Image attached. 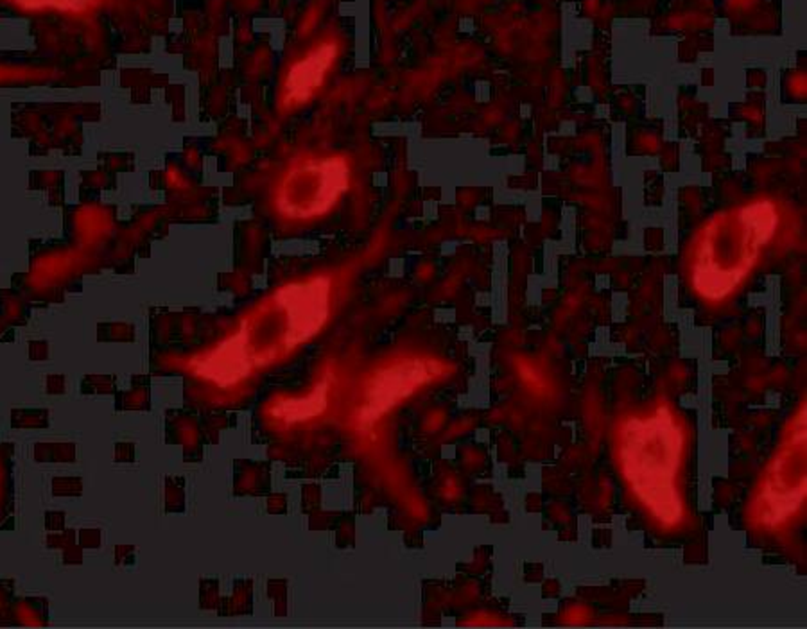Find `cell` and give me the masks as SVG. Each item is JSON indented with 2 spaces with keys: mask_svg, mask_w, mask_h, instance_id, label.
<instances>
[{
  "mask_svg": "<svg viewBox=\"0 0 807 629\" xmlns=\"http://www.w3.org/2000/svg\"><path fill=\"white\" fill-rule=\"evenodd\" d=\"M781 223L772 199H754L715 215L695 239L689 260L697 294L720 303L752 275Z\"/></svg>",
  "mask_w": 807,
  "mask_h": 629,
  "instance_id": "obj_1",
  "label": "cell"
},
{
  "mask_svg": "<svg viewBox=\"0 0 807 629\" xmlns=\"http://www.w3.org/2000/svg\"><path fill=\"white\" fill-rule=\"evenodd\" d=\"M684 450V427L668 406L632 416L619 427L621 472L637 501L664 528H679L686 517L679 485Z\"/></svg>",
  "mask_w": 807,
  "mask_h": 629,
  "instance_id": "obj_2",
  "label": "cell"
},
{
  "mask_svg": "<svg viewBox=\"0 0 807 629\" xmlns=\"http://www.w3.org/2000/svg\"><path fill=\"white\" fill-rule=\"evenodd\" d=\"M806 402L794 416L786 436L768 465L752 501L750 519L765 529L788 524L804 506L807 495Z\"/></svg>",
  "mask_w": 807,
  "mask_h": 629,
  "instance_id": "obj_3",
  "label": "cell"
},
{
  "mask_svg": "<svg viewBox=\"0 0 807 629\" xmlns=\"http://www.w3.org/2000/svg\"><path fill=\"white\" fill-rule=\"evenodd\" d=\"M348 185L350 165L345 156H309L294 163L280 179L276 206L287 217H314L332 208Z\"/></svg>",
  "mask_w": 807,
  "mask_h": 629,
  "instance_id": "obj_4",
  "label": "cell"
},
{
  "mask_svg": "<svg viewBox=\"0 0 807 629\" xmlns=\"http://www.w3.org/2000/svg\"><path fill=\"white\" fill-rule=\"evenodd\" d=\"M339 54V47L334 39H325L298 59L287 72L282 88V108H296L305 104L318 88L325 83V77L332 70Z\"/></svg>",
  "mask_w": 807,
  "mask_h": 629,
  "instance_id": "obj_5",
  "label": "cell"
},
{
  "mask_svg": "<svg viewBox=\"0 0 807 629\" xmlns=\"http://www.w3.org/2000/svg\"><path fill=\"white\" fill-rule=\"evenodd\" d=\"M47 393L48 395H63L65 393V377L63 375L47 377Z\"/></svg>",
  "mask_w": 807,
  "mask_h": 629,
  "instance_id": "obj_6",
  "label": "cell"
},
{
  "mask_svg": "<svg viewBox=\"0 0 807 629\" xmlns=\"http://www.w3.org/2000/svg\"><path fill=\"white\" fill-rule=\"evenodd\" d=\"M59 481H61V483L65 485V488H59V490L52 492L54 495H72V494H74V495H77L75 492H72V490H70V486H72L74 483H77L79 479H59Z\"/></svg>",
  "mask_w": 807,
  "mask_h": 629,
  "instance_id": "obj_7",
  "label": "cell"
}]
</instances>
